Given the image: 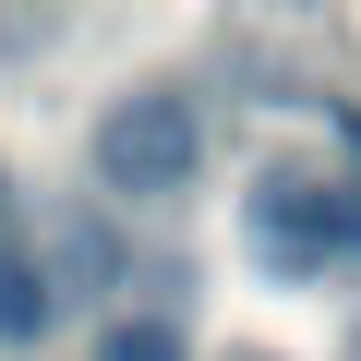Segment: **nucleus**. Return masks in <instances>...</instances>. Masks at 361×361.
<instances>
[{
  "instance_id": "nucleus-3",
  "label": "nucleus",
  "mask_w": 361,
  "mask_h": 361,
  "mask_svg": "<svg viewBox=\"0 0 361 361\" xmlns=\"http://www.w3.org/2000/svg\"><path fill=\"white\" fill-rule=\"evenodd\" d=\"M49 313H61V277H49L37 253H0V349H37Z\"/></svg>"
},
{
  "instance_id": "nucleus-4",
  "label": "nucleus",
  "mask_w": 361,
  "mask_h": 361,
  "mask_svg": "<svg viewBox=\"0 0 361 361\" xmlns=\"http://www.w3.org/2000/svg\"><path fill=\"white\" fill-rule=\"evenodd\" d=\"M97 361H193V349H180L169 313H109L97 325Z\"/></svg>"
},
{
  "instance_id": "nucleus-2",
  "label": "nucleus",
  "mask_w": 361,
  "mask_h": 361,
  "mask_svg": "<svg viewBox=\"0 0 361 361\" xmlns=\"http://www.w3.org/2000/svg\"><path fill=\"white\" fill-rule=\"evenodd\" d=\"M253 253H265L277 277H337V265H361V180H301V169L253 180Z\"/></svg>"
},
{
  "instance_id": "nucleus-1",
  "label": "nucleus",
  "mask_w": 361,
  "mask_h": 361,
  "mask_svg": "<svg viewBox=\"0 0 361 361\" xmlns=\"http://www.w3.org/2000/svg\"><path fill=\"white\" fill-rule=\"evenodd\" d=\"M85 157H97V193L169 205V193L205 180V109L180 97V85H133V97H109V121H97Z\"/></svg>"
}]
</instances>
